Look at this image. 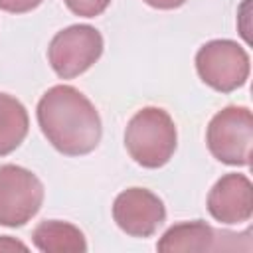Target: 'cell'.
<instances>
[{"label": "cell", "mask_w": 253, "mask_h": 253, "mask_svg": "<svg viewBox=\"0 0 253 253\" xmlns=\"http://www.w3.org/2000/svg\"><path fill=\"white\" fill-rule=\"evenodd\" d=\"M38 125L47 142L65 156L93 152L103 134L95 105L73 85L49 87L36 109Z\"/></svg>", "instance_id": "1"}, {"label": "cell", "mask_w": 253, "mask_h": 253, "mask_svg": "<svg viewBox=\"0 0 253 253\" xmlns=\"http://www.w3.org/2000/svg\"><path fill=\"white\" fill-rule=\"evenodd\" d=\"M196 71L200 79L213 91L231 93L243 87L249 79V53L233 40H211L198 49Z\"/></svg>", "instance_id": "4"}, {"label": "cell", "mask_w": 253, "mask_h": 253, "mask_svg": "<svg viewBox=\"0 0 253 253\" xmlns=\"http://www.w3.org/2000/svg\"><path fill=\"white\" fill-rule=\"evenodd\" d=\"M144 2L156 10H174V8H180L182 4H186L188 0H144Z\"/></svg>", "instance_id": "14"}, {"label": "cell", "mask_w": 253, "mask_h": 253, "mask_svg": "<svg viewBox=\"0 0 253 253\" xmlns=\"http://www.w3.org/2000/svg\"><path fill=\"white\" fill-rule=\"evenodd\" d=\"M43 204V184L28 168L0 166V225L22 227Z\"/></svg>", "instance_id": "6"}, {"label": "cell", "mask_w": 253, "mask_h": 253, "mask_svg": "<svg viewBox=\"0 0 253 253\" xmlns=\"http://www.w3.org/2000/svg\"><path fill=\"white\" fill-rule=\"evenodd\" d=\"M178 132L172 117L160 107H142L125 128V146L130 158L144 168L164 166L176 152Z\"/></svg>", "instance_id": "2"}, {"label": "cell", "mask_w": 253, "mask_h": 253, "mask_svg": "<svg viewBox=\"0 0 253 253\" xmlns=\"http://www.w3.org/2000/svg\"><path fill=\"white\" fill-rule=\"evenodd\" d=\"M65 6L83 18H95L99 14H103L107 10V6L111 4V0H63Z\"/></svg>", "instance_id": "12"}, {"label": "cell", "mask_w": 253, "mask_h": 253, "mask_svg": "<svg viewBox=\"0 0 253 253\" xmlns=\"http://www.w3.org/2000/svg\"><path fill=\"white\" fill-rule=\"evenodd\" d=\"M16 249L28 251V247H26L22 241H18V239H14V237H10V235H2V237H0V251H16Z\"/></svg>", "instance_id": "15"}, {"label": "cell", "mask_w": 253, "mask_h": 253, "mask_svg": "<svg viewBox=\"0 0 253 253\" xmlns=\"http://www.w3.org/2000/svg\"><path fill=\"white\" fill-rule=\"evenodd\" d=\"M206 142L213 158L229 166L251 164L253 115L247 107L229 105L217 111L206 130Z\"/></svg>", "instance_id": "3"}, {"label": "cell", "mask_w": 253, "mask_h": 253, "mask_svg": "<svg viewBox=\"0 0 253 253\" xmlns=\"http://www.w3.org/2000/svg\"><path fill=\"white\" fill-rule=\"evenodd\" d=\"M210 215L225 225L245 223L253 215V186L245 174H223L208 194Z\"/></svg>", "instance_id": "8"}, {"label": "cell", "mask_w": 253, "mask_h": 253, "mask_svg": "<svg viewBox=\"0 0 253 253\" xmlns=\"http://www.w3.org/2000/svg\"><path fill=\"white\" fill-rule=\"evenodd\" d=\"M32 241L36 249L43 253H85L87 241L83 231L69 223L59 219H45L36 225L32 231Z\"/></svg>", "instance_id": "10"}, {"label": "cell", "mask_w": 253, "mask_h": 253, "mask_svg": "<svg viewBox=\"0 0 253 253\" xmlns=\"http://www.w3.org/2000/svg\"><path fill=\"white\" fill-rule=\"evenodd\" d=\"M237 233L215 231L210 223L202 219L180 221L164 231L158 239V251H219V249H239Z\"/></svg>", "instance_id": "9"}, {"label": "cell", "mask_w": 253, "mask_h": 253, "mask_svg": "<svg viewBox=\"0 0 253 253\" xmlns=\"http://www.w3.org/2000/svg\"><path fill=\"white\" fill-rule=\"evenodd\" d=\"M30 119L26 107L12 95L0 93V156L14 152L26 138Z\"/></svg>", "instance_id": "11"}, {"label": "cell", "mask_w": 253, "mask_h": 253, "mask_svg": "<svg viewBox=\"0 0 253 253\" xmlns=\"http://www.w3.org/2000/svg\"><path fill=\"white\" fill-rule=\"evenodd\" d=\"M113 219L130 237H150L166 219V208L154 192L126 188L113 202Z\"/></svg>", "instance_id": "7"}, {"label": "cell", "mask_w": 253, "mask_h": 253, "mask_svg": "<svg viewBox=\"0 0 253 253\" xmlns=\"http://www.w3.org/2000/svg\"><path fill=\"white\" fill-rule=\"evenodd\" d=\"M42 0H0V10L10 14H26L34 8H38Z\"/></svg>", "instance_id": "13"}, {"label": "cell", "mask_w": 253, "mask_h": 253, "mask_svg": "<svg viewBox=\"0 0 253 253\" xmlns=\"http://www.w3.org/2000/svg\"><path fill=\"white\" fill-rule=\"evenodd\" d=\"M101 53V32L89 24H73L51 38L47 47V61L57 77L73 79L95 65Z\"/></svg>", "instance_id": "5"}]
</instances>
